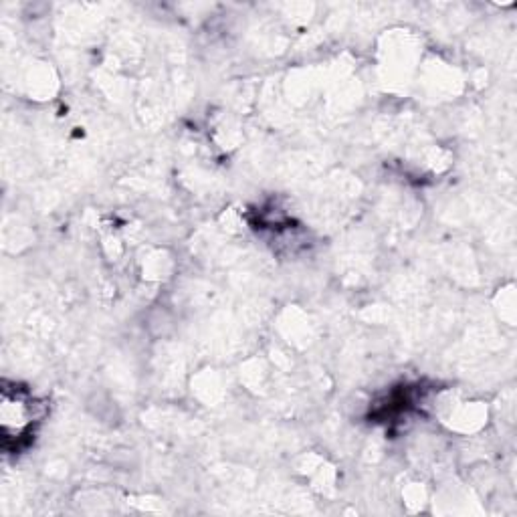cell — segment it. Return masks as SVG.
<instances>
[{"label":"cell","instance_id":"1","mask_svg":"<svg viewBox=\"0 0 517 517\" xmlns=\"http://www.w3.org/2000/svg\"><path fill=\"white\" fill-rule=\"evenodd\" d=\"M35 423V402L31 396H25L21 392L9 394L5 390L3 396V429L7 439H21Z\"/></svg>","mask_w":517,"mask_h":517}]
</instances>
